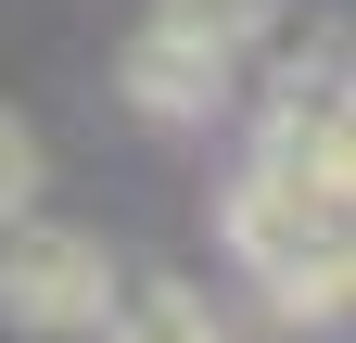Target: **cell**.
Instances as JSON below:
<instances>
[{
  "mask_svg": "<svg viewBox=\"0 0 356 343\" xmlns=\"http://www.w3.org/2000/svg\"><path fill=\"white\" fill-rule=\"evenodd\" d=\"M216 242H229V267L254 280V306L280 318V331H331V318H356V191L331 178V165L254 140V153L229 165Z\"/></svg>",
  "mask_w": 356,
  "mask_h": 343,
  "instance_id": "obj_1",
  "label": "cell"
},
{
  "mask_svg": "<svg viewBox=\"0 0 356 343\" xmlns=\"http://www.w3.org/2000/svg\"><path fill=\"white\" fill-rule=\"evenodd\" d=\"M115 254L102 242H89V229H64V217H38V203H26V217L13 229H0V318H13V331H102V306H115Z\"/></svg>",
  "mask_w": 356,
  "mask_h": 343,
  "instance_id": "obj_2",
  "label": "cell"
},
{
  "mask_svg": "<svg viewBox=\"0 0 356 343\" xmlns=\"http://www.w3.org/2000/svg\"><path fill=\"white\" fill-rule=\"evenodd\" d=\"M115 90H127V115H153V127H204V115H229L242 51H216V38L140 13V26H127V51H115Z\"/></svg>",
  "mask_w": 356,
  "mask_h": 343,
  "instance_id": "obj_3",
  "label": "cell"
},
{
  "mask_svg": "<svg viewBox=\"0 0 356 343\" xmlns=\"http://www.w3.org/2000/svg\"><path fill=\"white\" fill-rule=\"evenodd\" d=\"M254 140H280V153H305V165H331V178L356 191V64H343V51L280 64V90H267Z\"/></svg>",
  "mask_w": 356,
  "mask_h": 343,
  "instance_id": "obj_4",
  "label": "cell"
},
{
  "mask_svg": "<svg viewBox=\"0 0 356 343\" xmlns=\"http://www.w3.org/2000/svg\"><path fill=\"white\" fill-rule=\"evenodd\" d=\"M102 343H242L229 306H216L204 280H178V267H140V280H115V306H102Z\"/></svg>",
  "mask_w": 356,
  "mask_h": 343,
  "instance_id": "obj_5",
  "label": "cell"
},
{
  "mask_svg": "<svg viewBox=\"0 0 356 343\" xmlns=\"http://www.w3.org/2000/svg\"><path fill=\"white\" fill-rule=\"evenodd\" d=\"M165 26H191V38H216V51H267V38H280V0H153Z\"/></svg>",
  "mask_w": 356,
  "mask_h": 343,
  "instance_id": "obj_6",
  "label": "cell"
},
{
  "mask_svg": "<svg viewBox=\"0 0 356 343\" xmlns=\"http://www.w3.org/2000/svg\"><path fill=\"white\" fill-rule=\"evenodd\" d=\"M38 191H51V153H38V127H26L13 102H0V229H13Z\"/></svg>",
  "mask_w": 356,
  "mask_h": 343,
  "instance_id": "obj_7",
  "label": "cell"
},
{
  "mask_svg": "<svg viewBox=\"0 0 356 343\" xmlns=\"http://www.w3.org/2000/svg\"><path fill=\"white\" fill-rule=\"evenodd\" d=\"M343 64H356V51H343Z\"/></svg>",
  "mask_w": 356,
  "mask_h": 343,
  "instance_id": "obj_8",
  "label": "cell"
}]
</instances>
